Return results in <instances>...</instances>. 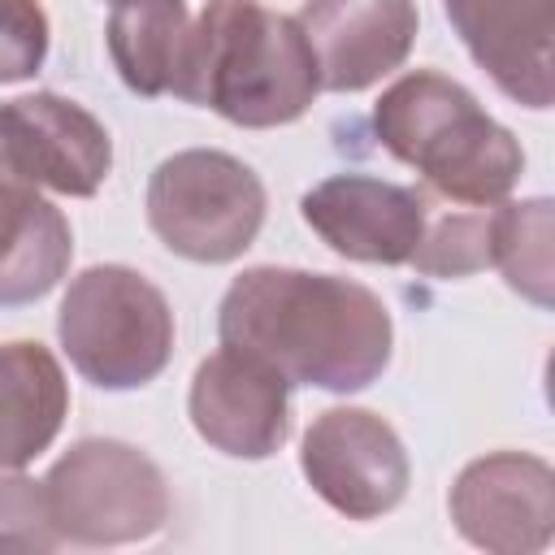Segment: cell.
<instances>
[{"instance_id":"obj_18","label":"cell","mask_w":555,"mask_h":555,"mask_svg":"<svg viewBox=\"0 0 555 555\" xmlns=\"http://www.w3.org/2000/svg\"><path fill=\"white\" fill-rule=\"evenodd\" d=\"M494 256V204H429L425 234L412 251V269L425 278H468Z\"/></svg>"},{"instance_id":"obj_4","label":"cell","mask_w":555,"mask_h":555,"mask_svg":"<svg viewBox=\"0 0 555 555\" xmlns=\"http://www.w3.org/2000/svg\"><path fill=\"white\" fill-rule=\"evenodd\" d=\"M56 338L100 390H139L173 356V308L139 269L91 264L61 295Z\"/></svg>"},{"instance_id":"obj_8","label":"cell","mask_w":555,"mask_h":555,"mask_svg":"<svg viewBox=\"0 0 555 555\" xmlns=\"http://www.w3.org/2000/svg\"><path fill=\"white\" fill-rule=\"evenodd\" d=\"M451 520L464 542L490 555H533L555 533V473L529 451H490L460 468Z\"/></svg>"},{"instance_id":"obj_21","label":"cell","mask_w":555,"mask_h":555,"mask_svg":"<svg viewBox=\"0 0 555 555\" xmlns=\"http://www.w3.org/2000/svg\"><path fill=\"white\" fill-rule=\"evenodd\" d=\"M108 4H121V0H108Z\"/></svg>"},{"instance_id":"obj_20","label":"cell","mask_w":555,"mask_h":555,"mask_svg":"<svg viewBox=\"0 0 555 555\" xmlns=\"http://www.w3.org/2000/svg\"><path fill=\"white\" fill-rule=\"evenodd\" d=\"M48 56V13L39 0H0V82L30 78Z\"/></svg>"},{"instance_id":"obj_12","label":"cell","mask_w":555,"mask_h":555,"mask_svg":"<svg viewBox=\"0 0 555 555\" xmlns=\"http://www.w3.org/2000/svg\"><path fill=\"white\" fill-rule=\"evenodd\" d=\"M299 30L312 48L321 91H369L395 74L416 43V0H304Z\"/></svg>"},{"instance_id":"obj_1","label":"cell","mask_w":555,"mask_h":555,"mask_svg":"<svg viewBox=\"0 0 555 555\" xmlns=\"http://www.w3.org/2000/svg\"><path fill=\"white\" fill-rule=\"evenodd\" d=\"M217 334L273 364L291 386L351 395L373 386L395 347L390 308L351 278L256 264L230 282Z\"/></svg>"},{"instance_id":"obj_2","label":"cell","mask_w":555,"mask_h":555,"mask_svg":"<svg viewBox=\"0 0 555 555\" xmlns=\"http://www.w3.org/2000/svg\"><path fill=\"white\" fill-rule=\"evenodd\" d=\"M317 91V61L295 17L256 0H208L191 13L169 95L243 130H273L299 121Z\"/></svg>"},{"instance_id":"obj_6","label":"cell","mask_w":555,"mask_h":555,"mask_svg":"<svg viewBox=\"0 0 555 555\" xmlns=\"http://www.w3.org/2000/svg\"><path fill=\"white\" fill-rule=\"evenodd\" d=\"M48 516L61 542L130 546L147 542L169 520L165 473L130 442L82 438L43 477Z\"/></svg>"},{"instance_id":"obj_19","label":"cell","mask_w":555,"mask_h":555,"mask_svg":"<svg viewBox=\"0 0 555 555\" xmlns=\"http://www.w3.org/2000/svg\"><path fill=\"white\" fill-rule=\"evenodd\" d=\"M0 546L13 551H56L61 533L48 516L43 481L22 477L17 468L0 473Z\"/></svg>"},{"instance_id":"obj_17","label":"cell","mask_w":555,"mask_h":555,"mask_svg":"<svg viewBox=\"0 0 555 555\" xmlns=\"http://www.w3.org/2000/svg\"><path fill=\"white\" fill-rule=\"evenodd\" d=\"M551 199H525V204H494V256L490 264L507 278L516 295H525L538 308H551Z\"/></svg>"},{"instance_id":"obj_9","label":"cell","mask_w":555,"mask_h":555,"mask_svg":"<svg viewBox=\"0 0 555 555\" xmlns=\"http://www.w3.org/2000/svg\"><path fill=\"white\" fill-rule=\"evenodd\" d=\"M186 412L212 451L234 460H269L291 438V382L260 356L221 343L199 360Z\"/></svg>"},{"instance_id":"obj_11","label":"cell","mask_w":555,"mask_h":555,"mask_svg":"<svg viewBox=\"0 0 555 555\" xmlns=\"http://www.w3.org/2000/svg\"><path fill=\"white\" fill-rule=\"evenodd\" d=\"M299 217L347 260L408 264L429 221V195L373 173H334L304 191Z\"/></svg>"},{"instance_id":"obj_16","label":"cell","mask_w":555,"mask_h":555,"mask_svg":"<svg viewBox=\"0 0 555 555\" xmlns=\"http://www.w3.org/2000/svg\"><path fill=\"white\" fill-rule=\"evenodd\" d=\"M186 0H121L108 4V56L134 95H169L173 61L186 35Z\"/></svg>"},{"instance_id":"obj_5","label":"cell","mask_w":555,"mask_h":555,"mask_svg":"<svg viewBox=\"0 0 555 555\" xmlns=\"http://www.w3.org/2000/svg\"><path fill=\"white\" fill-rule=\"evenodd\" d=\"M147 225L182 260L230 264L264 225V182L230 152H173L147 178Z\"/></svg>"},{"instance_id":"obj_10","label":"cell","mask_w":555,"mask_h":555,"mask_svg":"<svg viewBox=\"0 0 555 555\" xmlns=\"http://www.w3.org/2000/svg\"><path fill=\"white\" fill-rule=\"evenodd\" d=\"M0 156L43 191L91 199L113 169V139L78 100L30 91L0 104Z\"/></svg>"},{"instance_id":"obj_7","label":"cell","mask_w":555,"mask_h":555,"mask_svg":"<svg viewBox=\"0 0 555 555\" xmlns=\"http://www.w3.org/2000/svg\"><path fill=\"white\" fill-rule=\"evenodd\" d=\"M299 468L347 520H377L395 512L412 481L403 438L369 408H325L304 434Z\"/></svg>"},{"instance_id":"obj_3","label":"cell","mask_w":555,"mask_h":555,"mask_svg":"<svg viewBox=\"0 0 555 555\" xmlns=\"http://www.w3.org/2000/svg\"><path fill=\"white\" fill-rule=\"evenodd\" d=\"M373 134L395 160L416 169L442 204H499L525 173L516 134L499 126L464 82L438 69L395 78L373 104Z\"/></svg>"},{"instance_id":"obj_13","label":"cell","mask_w":555,"mask_h":555,"mask_svg":"<svg viewBox=\"0 0 555 555\" xmlns=\"http://www.w3.org/2000/svg\"><path fill=\"white\" fill-rule=\"evenodd\" d=\"M442 9L468 56L507 100L551 108L555 0H442Z\"/></svg>"},{"instance_id":"obj_14","label":"cell","mask_w":555,"mask_h":555,"mask_svg":"<svg viewBox=\"0 0 555 555\" xmlns=\"http://www.w3.org/2000/svg\"><path fill=\"white\" fill-rule=\"evenodd\" d=\"M74 260V230L56 204L39 195L4 156H0V304L43 299Z\"/></svg>"},{"instance_id":"obj_15","label":"cell","mask_w":555,"mask_h":555,"mask_svg":"<svg viewBox=\"0 0 555 555\" xmlns=\"http://www.w3.org/2000/svg\"><path fill=\"white\" fill-rule=\"evenodd\" d=\"M69 416L61 360L30 338L0 343V473L39 460Z\"/></svg>"}]
</instances>
